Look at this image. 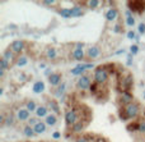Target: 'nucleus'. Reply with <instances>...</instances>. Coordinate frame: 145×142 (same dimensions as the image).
<instances>
[{
    "mask_svg": "<svg viewBox=\"0 0 145 142\" xmlns=\"http://www.w3.org/2000/svg\"><path fill=\"white\" fill-rule=\"evenodd\" d=\"M46 55H47V58H48V59H55L56 56H57L56 49H55V48H50V49H47V51H46Z\"/></svg>",
    "mask_w": 145,
    "mask_h": 142,
    "instance_id": "obj_29",
    "label": "nucleus"
},
{
    "mask_svg": "<svg viewBox=\"0 0 145 142\" xmlns=\"http://www.w3.org/2000/svg\"><path fill=\"white\" fill-rule=\"evenodd\" d=\"M127 7L130 12L138 13V14H141L145 12V1L143 0H130V1H127Z\"/></svg>",
    "mask_w": 145,
    "mask_h": 142,
    "instance_id": "obj_4",
    "label": "nucleus"
},
{
    "mask_svg": "<svg viewBox=\"0 0 145 142\" xmlns=\"http://www.w3.org/2000/svg\"><path fill=\"white\" fill-rule=\"evenodd\" d=\"M95 138L94 136H90V135H85V136H82V137L76 138L75 142H94Z\"/></svg>",
    "mask_w": 145,
    "mask_h": 142,
    "instance_id": "obj_27",
    "label": "nucleus"
},
{
    "mask_svg": "<svg viewBox=\"0 0 145 142\" xmlns=\"http://www.w3.org/2000/svg\"><path fill=\"white\" fill-rule=\"evenodd\" d=\"M131 64H133V55H129L127 56V65H131Z\"/></svg>",
    "mask_w": 145,
    "mask_h": 142,
    "instance_id": "obj_44",
    "label": "nucleus"
},
{
    "mask_svg": "<svg viewBox=\"0 0 145 142\" xmlns=\"http://www.w3.org/2000/svg\"><path fill=\"white\" fill-rule=\"evenodd\" d=\"M89 91H90V94H93V95H97L98 92H99V90H98V83H95V82H93V83L90 85V87H89Z\"/></svg>",
    "mask_w": 145,
    "mask_h": 142,
    "instance_id": "obj_35",
    "label": "nucleus"
},
{
    "mask_svg": "<svg viewBox=\"0 0 145 142\" xmlns=\"http://www.w3.org/2000/svg\"><path fill=\"white\" fill-rule=\"evenodd\" d=\"M126 24H127L129 27H133V26L135 24V19L133 18V15H131V17H127V18H126Z\"/></svg>",
    "mask_w": 145,
    "mask_h": 142,
    "instance_id": "obj_38",
    "label": "nucleus"
},
{
    "mask_svg": "<svg viewBox=\"0 0 145 142\" xmlns=\"http://www.w3.org/2000/svg\"><path fill=\"white\" fill-rule=\"evenodd\" d=\"M126 129L130 131V132H135V131H139V123L138 122H131L126 125Z\"/></svg>",
    "mask_w": 145,
    "mask_h": 142,
    "instance_id": "obj_28",
    "label": "nucleus"
},
{
    "mask_svg": "<svg viewBox=\"0 0 145 142\" xmlns=\"http://www.w3.org/2000/svg\"><path fill=\"white\" fill-rule=\"evenodd\" d=\"M60 137H61V133L59 132V131H56V132L52 133V138H54V140H59Z\"/></svg>",
    "mask_w": 145,
    "mask_h": 142,
    "instance_id": "obj_41",
    "label": "nucleus"
},
{
    "mask_svg": "<svg viewBox=\"0 0 145 142\" xmlns=\"http://www.w3.org/2000/svg\"><path fill=\"white\" fill-rule=\"evenodd\" d=\"M118 114V118H120L122 122H126V120H129V117H127V113H126V109L125 108H120L117 112Z\"/></svg>",
    "mask_w": 145,
    "mask_h": 142,
    "instance_id": "obj_26",
    "label": "nucleus"
},
{
    "mask_svg": "<svg viewBox=\"0 0 145 142\" xmlns=\"http://www.w3.org/2000/svg\"><path fill=\"white\" fill-rule=\"evenodd\" d=\"M126 113H127L129 119H136L139 117V113H140V108L136 102H131V104L126 105L125 106Z\"/></svg>",
    "mask_w": 145,
    "mask_h": 142,
    "instance_id": "obj_5",
    "label": "nucleus"
},
{
    "mask_svg": "<svg viewBox=\"0 0 145 142\" xmlns=\"http://www.w3.org/2000/svg\"><path fill=\"white\" fill-rule=\"evenodd\" d=\"M27 63H28V59L25 58V56H20V58L17 60L18 67H24V65H27Z\"/></svg>",
    "mask_w": 145,
    "mask_h": 142,
    "instance_id": "obj_34",
    "label": "nucleus"
},
{
    "mask_svg": "<svg viewBox=\"0 0 145 142\" xmlns=\"http://www.w3.org/2000/svg\"><path fill=\"white\" fill-rule=\"evenodd\" d=\"M93 82H92V79H90V77H88V76H82V77H79V79L76 81V87L79 90H87V89H89L90 87V85H92Z\"/></svg>",
    "mask_w": 145,
    "mask_h": 142,
    "instance_id": "obj_6",
    "label": "nucleus"
},
{
    "mask_svg": "<svg viewBox=\"0 0 145 142\" xmlns=\"http://www.w3.org/2000/svg\"><path fill=\"white\" fill-rule=\"evenodd\" d=\"M13 124H14V115H13V114L7 115V117H5V124L4 125L10 127V125H13Z\"/></svg>",
    "mask_w": 145,
    "mask_h": 142,
    "instance_id": "obj_31",
    "label": "nucleus"
},
{
    "mask_svg": "<svg viewBox=\"0 0 145 142\" xmlns=\"http://www.w3.org/2000/svg\"><path fill=\"white\" fill-rule=\"evenodd\" d=\"M33 92L35 94H42L43 91H45V83H43L42 81H37L33 83V87H32Z\"/></svg>",
    "mask_w": 145,
    "mask_h": 142,
    "instance_id": "obj_14",
    "label": "nucleus"
},
{
    "mask_svg": "<svg viewBox=\"0 0 145 142\" xmlns=\"http://www.w3.org/2000/svg\"><path fill=\"white\" fill-rule=\"evenodd\" d=\"M138 123H139V132H140V133H145V118L138 120Z\"/></svg>",
    "mask_w": 145,
    "mask_h": 142,
    "instance_id": "obj_36",
    "label": "nucleus"
},
{
    "mask_svg": "<svg viewBox=\"0 0 145 142\" xmlns=\"http://www.w3.org/2000/svg\"><path fill=\"white\" fill-rule=\"evenodd\" d=\"M88 58L89 59H95L101 55V49L98 46H92V48L88 49V53H87Z\"/></svg>",
    "mask_w": 145,
    "mask_h": 142,
    "instance_id": "obj_11",
    "label": "nucleus"
},
{
    "mask_svg": "<svg viewBox=\"0 0 145 142\" xmlns=\"http://www.w3.org/2000/svg\"><path fill=\"white\" fill-rule=\"evenodd\" d=\"M65 90H66V83H65V82H63V83H61L60 86L56 89L55 96L59 97V99H60V97H63V96H64V92H65Z\"/></svg>",
    "mask_w": 145,
    "mask_h": 142,
    "instance_id": "obj_23",
    "label": "nucleus"
},
{
    "mask_svg": "<svg viewBox=\"0 0 145 142\" xmlns=\"http://www.w3.org/2000/svg\"><path fill=\"white\" fill-rule=\"evenodd\" d=\"M126 36H127V38H130V40H136V37H138V36H136V33L134 32V31H129Z\"/></svg>",
    "mask_w": 145,
    "mask_h": 142,
    "instance_id": "obj_39",
    "label": "nucleus"
},
{
    "mask_svg": "<svg viewBox=\"0 0 145 142\" xmlns=\"http://www.w3.org/2000/svg\"><path fill=\"white\" fill-rule=\"evenodd\" d=\"M54 0H45V1H42V4H45V5H52L54 4Z\"/></svg>",
    "mask_w": 145,
    "mask_h": 142,
    "instance_id": "obj_43",
    "label": "nucleus"
},
{
    "mask_svg": "<svg viewBox=\"0 0 145 142\" xmlns=\"http://www.w3.org/2000/svg\"><path fill=\"white\" fill-rule=\"evenodd\" d=\"M61 79H63L61 73H52L50 77H48V82H50L51 86H60V85L63 83Z\"/></svg>",
    "mask_w": 145,
    "mask_h": 142,
    "instance_id": "obj_9",
    "label": "nucleus"
},
{
    "mask_svg": "<svg viewBox=\"0 0 145 142\" xmlns=\"http://www.w3.org/2000/svg\"><path fill=\"white\" fill-rule=\"evenodd\" d=\"M139 32L140 33H145V23H140V24H139Z\"/></svg>",
    "mask_w": 145,
    "mask_h": 142,
    "instance_id": "obj_42",
    "label": "nucleus"
},
{
    "mask_svg": "<svg viewBox=\"0 0 145 142\" xmlns=\"http://www.w3.org/2000/svg\"><path fill=\"white\" fill-rule=\"evenodd\" d=\"M46 127H47V124H46L45 122H38L37 124L33 127V129H35L36 135H42V133L46 132Z\"/></svg>",
    "mask_w": 145,
    "mask_h": 142,
    "instance_id": "obj_15",
    "label": "nucleus"
},
{
    "mask_svg": "<svg viewBox=\"0 0 145 142\" xmlns=\"http://www.w3.org/2000/svg\"><path fill=\"white\" fill-rule=\"evenodd\" d=\"M85 125H87V123L84 122V119L78 120V122L71 127V132H72V133H82L83 131H84Z\"/></svg>",
    "mask_w": 145,
    "mask_h": 142,
    "instance_id": "obj_10",
    "label": "nucleus"
},
{
    "mask_svg": "<svg viewBox=\"0 0 145 142\" xmlns=\"http://www.w3.org/2000/svg\"><path fill=\"white\" fill-rule=\"evenodd\" d=\"M144 100H145V91H144Z\"/></svg>",
    "mask_w": 145,
    "mask_h": 142,
    "instance_id": "obj_49",
    "label": "nucleus"
},
{
    "mask_svg": "<svg viewBox=\"0 0 145 142\" xmlns=\"http://www.w3.org/2000/svg\"><path fill=\"white\" fill-rule=\"evenodd\" d=\"M45 74H46V76H47V77H50L51 74H52V72H51V69H50V68H47V69H46V71H45Z\"/></svg>",
    "mask_w": 145,
    "mask_h": 142,
    "instance_id": "obj_45",
    "label": "nucleus"
},
{
    "mask_svg": "<svg viewBox=\"0 0 145 142\" xmlns=\"http://www.w3.org/2000/svg\"><path fill=\"white\" fill-rule=\"evenodd\" d=\"M36 115H37V118H46L48 115V108L38 106L37 110H36Z\"/></svg>",
    "mask_w": 145,
    "mask_h": 142,
    "instance_id": "obj_17",
    "label": "nucleus"
},
{
    "mask_svg": "<svg viewBox=\"0 0 145 142\" xmlns=\"http://www.w3.org/2000/svg\"><path fill=\"white\" fill-rule=\"evenodd\" d=\"M87 4H88V8H89V9H95V8L99 7L101 3L98 1V0H89V1H87Z\"/></svg>",
    "mask_w": 145,
    "mask_h": 142,
    "instance_id": "obj_33",
    "label": "nucleus"
},
{
    "mask_svg": "<svg viewBox=\"0 0 145 142\" xmlns=\"http://www.w3.org/2000/svg\"><path fill=\"white\" fill-rule=\"evenodd\" d=\"M10 49L13 50L14 54H20L23 50H24V41L23 40H15L12 42L10 45Z\"/></svg>",
    "mask_w": 145,
    "mask_h": 142,
    "instance_id": "obj_8",
    "label": "nucleus"
},
{
    "mask_svg": "<svg viewBox=\"0 0 145 142\" xmlns=\"http://www.w3.org/2000/svg\"><path fill=\"white\" fill-rule=\"evenodd\" d=\"M72 58H74V60H78V61H82L83 59H84V50L83 49H74V51H72Z\"/></svg>",
    "mask_w": 145,
    "mask_h": 142,
    "instance_id": "obj_16",
    "label": "nucleus"
},
{
    "mask_svg": "<svg viewBox=\"0 0 145 142\" xmlns=\"http://www.w3.org/2000/svg\"><path fill=\"white\" fill-rule=\"evenodd\" d=\"M130 53L131 55H136L139 53V46L138 45H131L130 46Z\"/></svg>",
    "mask_w": 145,
    "mask_h": 142,
    "instance_id": "obj_37",
    "label": "nucleus"
},
{
    "mask_svg": "<svg viewBox=\"0 0 145 142\" xmlns=\"http://www.w3.org/2000/svg\"><path fill=\"white\" fill-rule=\"evenodd\" d=\"M118 15V10L116 9V8H111V9L107 10V13H106V19L107 20H115L116 18H117Z\"/></svg>",
    "mask_w": 145,
    "mask_h": 142,
    "instance_id": "obj_13",
    "label": "nucleus"
},
{
    "mask_svg": "<svg viewBox=\"0 0 145 142\" xmlns=\"http://www.w3.org/2000/svg\"><path fill=\"white\" fill-rule=\"evenodd\" d=\"M120 102H122V104H125V106L126 105H129V104H131V102H134V95L131 94L130 91H125V92H121L120 94Z\"/></svg>",
    "mask_w": 145,
    "mask_h": 142,
    "instance_id": "obj_7",
    "label": "nucleus"
},
{
    "mask_svg": "<svg viewBox=\"0 0 145 142\" xmlns=\"http://www.w3.org/2000/svg\"><path fill=\"white\" fill-rule=\"evenodd\" d=\"M134 86V77L133 74H126L118 78L117 81V91L120 92H125V91H130Z\"/></svg>",
    "mask_w": 145,
    "mask_h": 142,
    "instance_id": "obj_1",
    "label": "nucleus"
},
{
    "mask_svg": "<svg viewBox=\"0 0 145 142\" xmlns=\"http://www.w3.org/2000/svg\"><path fill=\"white\" fill-rule=\"evenodd\" d=\"M25 109L28 110V112H35L36 113V110H37V106H36V102L33 101V100H29V101L27 102V108Z\"/></svg>",
    "mask_w": 145,
    "mask_h": 142,
    "instance_id": "obj_30",
    "label": "nucleus"
},
{
    "mask_svg": "<svg viewBox=\"0 0 145 142\" xmlns=\"http://www.w3.org/2000/svg\"><path fill=\"white\" fill-rule=\"evenodd\" d=\"M29 115H31V113L28 112L27 109H19V110H18L17 117H18V120H20V122H25V120H29L31 119Z\"/></svg>",
    "mask_w": 145,
    "mask_h": 142,
    "instance_id": "obj_12",
    "label": "nucleus"
},
{
    "mask_svg": "<svg viewBox=\"0 0 145 142\" xmlns=\"http://www.w3.org/2000/svg\"><path fill=\"white\" fill-rule=\"evenodd\" d=\"M108 71L105 68V65H99L94 69V82L98 85H105L108 79Z\"/></svg>",
    "mask_w": 145,
    "mask_h": 142,
    "instance_id": "obj_2",
    "label": "nucleus"
},
{
    "mask_svg": "<svg viewBox=\"0 0 145 142\" xmlns=\"http://www.w3.org/2000/svg\"><path fill=\"white\" fill-rule=\"evenodd\" d=\"M48 109H51L54 113H56V114H60L61 113L60 106H59V104H57L56 100H50V101H48Z\"/></svg>",
    "mask_w": 145,
    "mask_h": 142,
    "instance_id": "obj_18",
    "label": "nucleus"
},
{
    "mask_svg": "<svg viewBox=\"0 0 145 142\" xmlns=\"http://www.w3.org/2000/svg\"><path fill=\"white\" fill-rule=\"evenodd\" d=\"M84 71H85V69L83 68V65H82V64H79V65H76L75 68L70 69V73L72 74V76H80V77H82L83 73H84Z\"/></svg>",
    "mask_w": 145,
    "mask_h": 142,
    "instance_id": "obj_21",
    "label": "nucleus"
},
{
    "mask_svg": "<svg viewBox=\"0 0 145 142\" xmlns=\"http://www.w3.org/2000/svg\"><path fill=\"white\" fill-rule=\"evenodd\" d=\"M120 54H125V49H122V50H118V51H116V55H120Z\"/></svg>",
    "mask_w": 145,
    "mask_h": 142,
    "instance_id": "obj_47",
    "label": "nucleus"
},
{
    "mask_svg": "<svg viewBox=\"0 0 145 142\" xmlns=\"http://www.w3.org/2000/svg\"><path fill=\"white\" fill-rule=\"evenodd\" d=\"M4 77V71H0V78H3Z\"/></svg>",
    "mask_w": 145,
    "mask_h": 142,
    "instance_id": "obj_48",
    "label": "nucleus"
},
{
    "mask_svg": "<svg viewBox=\"0 0 145 142\" xmlns=\"http://www.w3.org/2000/svg\"><path fill=\"white\" fill-rule=\"evenodd\" d=\"M83 14H84V12H83L82 7L75 5V7L71 8V17H82Z\"/></svg>",
    "mask_w": 145,
    "mask_h": 142,
    "instance_id": "obj_24",
    "label": "nucleus"
},
{
    "mask_svg": "<svg viewBox=\"0 0 145 142\" xmlns=\"http://www.w3.org/2000/svg\"><path fill=\"white\" fill-rule=\"evenodd\" d=\"M45 123L47 125H55L56 123H57V118H56V115H54V114H48L47 117L45 118Z\"/></svg>",
    "mask_w": 145,
    "mask_h": 142,
    "instance_id": "obj_22",
    "label": "nucleus"
},
{
    "mask_svg": "<svg viewBox=\"0 0 145 142\" xmlns=\"http://www.w3.org/2000/svg\"><path fill=\"white\" fill-rule=\"evenodd\" d=\"M79 120V115H78V110L75 108H70L65 112V124L66 127H72L75 123Z\"/></svg>",
    "mask_w": 145,
    "mask_h": 142,
    "instance_id": "obj_3",
    "label": "nucleus"
},
{
    "mask_svg": "<svg viewBox=\"0 0 145 142\" xmlns=\"http://www.w3.org/2000/svg\"><path fill=\"white\" fill-rule=\"evenodd\" d=\"M38 122H40V120H37V118H31V119L28 120V124H29L31 127H32V125H33V127H35V125L37 124Z\"/></svg>",
    "mask_w": 145,
    "mask_h": 142,
    "instance_id": "obj_40",
    "label": "nucleus"
},
{
    "mask_svg": "<svg viewBox=\"0 0 145 142\" xmlns=\"http://www.w3.org/2000/svg\"><path fill=\"white\" fill-rule=\"evenodd\" d=\"M23 135H24L25 137H28V138H32V137H35L36 132H35V129H33V127L27 125V127L23 128Z\"/></svg>",
    "mask_w": 145,
    "mask_h": 142,
    "instance_id": "obj_20",
    "label": "nucleus"
},
{
    "mask_svg": "<svg viewBox=\"0 0 145 142\" xmlns=\"http://www.w3.org/2000/svg\"><path fill=\"white\" fill-rule=\"evenodd\" d=\"M3 58H4L7 61H9V63H10V61H13V59H14V53H13L12 49L8 48L7 50L3 53Z\"/></svg>",
    "mask_w": 145,
    "mask_h": 142,
    "instance_id": "obj_19",
    "label": "nucleus"
},
{
    "mask_svg": "<svg viewBox=\"0 0 145 142\" xmlns=\"http://www.w3.org/2000/svg\"><path fill=\"white\" fill-rule=\"evenodd\" d=\"M9 69V61H7L4 58L0 59V71H8Z\"/></svg>",
    "mask_w": 145,
    "mask_h": 142,
    "instance_id": "obj_32",
    "label": "nucleus"
},
{
    "mask_svg": "<svg viewBox=\"0 0 145 142\" xmlns=\"http://www.w3.org/2000/svg\"><path fill=\"white\" fill-rule=\"evenodd\" d=\"M59 14H60L63 18L68 19V18L71 17V9L70 8H61V9H59Z\"/></svg>",
    "mask_w": 145,
    "mask_h": 142,
    "instance_id": "obj_25",
    "label": "nucleus"
},
{
    "mask_svg": "<svg viewBox=\"0 0 145 142\" xmlns=\"http://www.w3.org/2000/svg\"><path fill=\"white\" fill-rule=\"evenodd\" d=\"M113 31H115V32H120V31H121V27H120V26H115V30H113Z\"/></svg>",
    "mask_w": 145,
    "mask_h": 142,
    "instance_id": "obj_46",
    "label": "nucleus"
}]
</instances>
